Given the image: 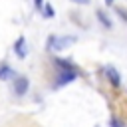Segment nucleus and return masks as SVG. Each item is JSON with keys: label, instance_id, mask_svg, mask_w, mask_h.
Here are the masks:
<instances>
[{"label": "nucleus", "instance_id": "nucleus-1", "mask_svg": "<svg viewBox=\"0 0 127 127\" xmlns=\"http://www.w3.org/2000/svg\"><path fill=\"white\" fill-rule=\"evenodd\" d=\"M75 42H77L75 36H50L48 38V48L54 50V52H60V50H67Z\"/></svg>", "mask_w": 127, "mask_h": 127}, {"label": "nucleus", "instance_id": "nucleus-2", "mask_svg": "<svg viewBox=\"0 0 127 127\" xmlns=\"http://www.w3.org/2000/svg\"><path fill=\"white\" fill-rule=\"evenodd\" d=\"M75 77H77V71H75V69H65L64 73L58 75V85H65V83L73 81Z\"/></svg>", "mask_w": 127, "mask_h": 127}, {"label": "nucleus", "instance_id": "nucleus-3", "mask_svg": "<svg viewBox=\"0 0 127 127\" xmlns=\"http://www.w3.org/2000/svg\"><path fill=\"white\" fill-rule=\"evenodd\" d=\"M14 54L18 56V58H26L28 56V50H26V40L20 36L18 40H16V44H14Z\"/></svg>", "mask_w": 127, "mask_h": 127}, {"label": "nucleus", "instance_id": "nucleus-4", "mask_svg": "<svg viewBox=\"0 0 127 127\" xmlns=\"http://www.w3.org/2000/svg\"><path fill=\"white\" fill-rule=\"evenodd\" d=\"M14 91H16V95H24V93L28 91V79H26V77H16V81H14Z\"/></svg>", "mask_w": 127, "mask_h": 127}, {"label": "nucleus", "instance_id": "nucleus-5", "mask_svg": "<svg viewBox=\"0 0 127 127\" xmlns=\"http://www.w3.org/2000/svg\"><path fill=\"white\" fill-rule=\"evenodd\" d=\"M105 73H107V77L113 85H119V73H117L115 67H105Z\"/></svg>", "mask_w": 127, "mask_h": 127}, {"label": "nucleus", "instance_id": "nucleus-6", "mask_svg": "<svg viewBox=\"0 0 127 127\" xmlns=\"http://www.w3.org/2000/svg\"><path fill=\"white\" fill-rule=\"evenodd\" d=\"M10 77H14V71L8 65H2L0 67V79H10Z\"/></svg>", "mask_w": 127, "mask_h": 127}, {"label": "nucleus", "instance_id": "nucleus-7", "mask_svg": "<svg viewBox=\"0 0 127 127\" xmlns=\"http://www.w3.org/2000/svg\"><path fill=\"white\" fill-rule=\"evenodd\" d=\"M97 18H99V22H101V24H103L105 28H111V22L107 20V16H105L103 12H97Z\"/></svg>", "mask_w": 127, "mask_h": 127}, {"label": "nucleus", "instance_id": "nucleus-8", "mask_svg": "<svg viewBox=\"0 0 127 127\" xmlns=\"http://www.w3.org/2000/svg\"><path fill=\"white\" fill-rule=\"evenodd\" d=\"M42 8H44V14H46V18H54V8H52L50 4H44Z\"/></svg>", "mask_w": 127, "mask_h": 127}, {"label": "nucleus", "instance_id": "nucleus-9", "mask_svg": "<svg viewBox=\"0 0 127 127\" xmlns=\"http://www.w3.org/2000/svg\"><path fill=\"white\" fill-rule=\"evenodd\" d=\"M34 4H36V8H42L44 6V0H34Z\"/></svg>", "mask_w": 127, "mask_h": 127}, {"label": "nucleus", "instance_id": "nucleus-10", "mask_svg": "<svg viewBox=\"0 0 127 127\" xmlns=\"http://www.w3.org/2000/svg\"><path fill=\"white\" fill-rule=\"evenodd\" d=\"M71 2H75V4H87L89 0H71Z\"/></svg>", "mask_w": 127, "mask_h": 127}, {"label": "nucleus", "instance_id": "nucleus-11", "mask_svg": "<svg viewBox=\"0 0 127 127\" xmlns=\"http://www.w3.org/2000/svg\"><path fill=\"white\" fill-rule=\"evenodd\" d=\"M111 2H113V0H105V4H107V6H111Z\"/></svg>", "mask_w": 127, "mask_h": 127}]
</instances>
